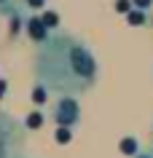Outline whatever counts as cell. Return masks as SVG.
Returning a JSON list of instances; mask_svg holds the SVG:
<instances>
[{
    "label": "cell",
    "mask_w": 153,
    "mask_h": 158,
    "mask_svg": "<svg viewBox=\"0 0 153 158\" xmlns=\"http://www.w3.org/2000/svg\"><path fill=\"white\" fill-rule=\"evenodd\" d=\"M32 73L38 86L46 91L81 97L97 86L100 62L86 40L62 30L46 35L38 43L32 54Z\"/></svg>",
    "instance_id": "obj_1"
},
{
    "label": "cell",
    "mask_w": 153,
    "mask_h": 158,
    "mask_svg": "<svg viewBox=\"0 0 153 158\" xmlns=\"http://www.w3.org/2000/svg\"><path fill=\"white\" fill-rule=\"evenodd\" d=\"M27 145V131L16 118L0 110V158H19Z\"/></svg>",
    "instance_id": "obj_2"
},
{
    "label": "cell",
    "mask_w": 153,
    "mask_h": 158,
    "mask_svg": "<svg viewBox=\"0 0 153 158\" xmlns=\"http://www.w3.org/2000/svg\"><path fill=\"white\" fill-rule=\"evenodd\" d=\"M51 118L59 129H73L81 121V107L73 94H57V102L51 105Z\"/></svg>",
    "instance_id": "obj_3"
},
{
    "label": "cell",
    "mask_w": 153,
    "mask_h": 158,
    "mask_svg": "<svg viewBox=\"0 0 153 158\" xmlns=\"http://www.w3.org/2000/svg\"><path fill=\"white\" fill-rule=\"evenodd\" d=\"M0 14L3 16H16L19 14V0H0Z\"/></svg>",
    "instance_id": "obj_4"
},
{
    "label": "cell",
    "mask_w": 153,
    "mask_h": 158,
    "mask_svg": "<svg viewBox=\"0 0 153 158\" xmlns=\"http://www.w3.org/2000/svg\"><path fill=\"white\" fill-rule=\"evenodd\" d=\"M46 6V0H19V14L22 11H38Z\"/></svg>",
    "instance_id": "obj_5"
},
{
    "label": "cell",
    "mask_w": 153,
    "mask_h": 158,
    "mask_svg": "<svg viewBox=\"0 0 153 158\" xmlns=\"http://www.w3.org/2000/svg\"><path fill=\"white\" fill-rule=\"evenodd\" d=\"M134 158H153V150H142V153H137Z\"/></svg>",
    "instance_id": "obj_6"
},
{
    "label": "cell",
    "mask_w": 153,
    "mask_h": 158,
    "mask_svg": "<svg viewBox=\"0 0 153 158\" xmlns=\"http://www.w3.org/2000/svg\"><path fill=\"white\" fill-rule=\"evenodd\" d=\"M19 158H24V156H19Z\"/></svg>",
    "instance_id": "obj_7"
}]
</instances>
